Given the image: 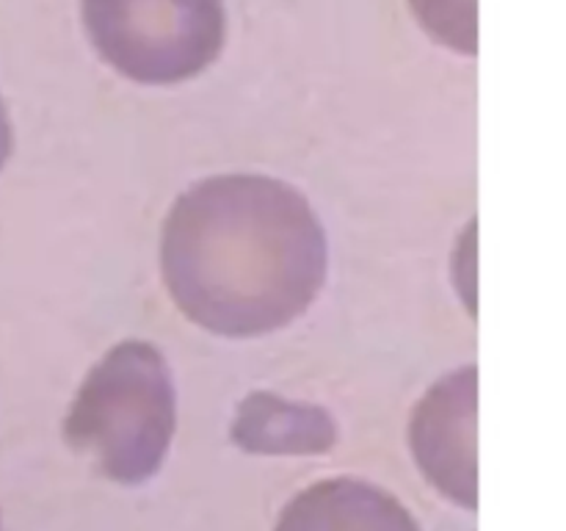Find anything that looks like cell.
Returning a JSON list of instances; mask_svg holds the SVG:
<instances>
[{
	"instance_id": "cell-1",
	"label": "cell",
	"mask_w": 566,
	"mask_h": 531,
	"mask_svg": "<svg viewBox=\"0 0 566 531\" xmlns=\"http://www.w3.org/2000/svg\"><path fill=\"white\" fill-rule=\"evenodd\" d=\"M160 274L199 330L263 337L302 319L324 291L329 238L310 199L269 175H213L166 214Z\"/></svg>"
},
{
	"instance_id": "cell-3",
	"label": "cell",
	"mask_w": 566,
	"mask_h": 531,
	"mask_svg": "<svg viewBox=\"0 0 566 531\" xmlns=\"http://www.w3.org/2000/svg\"><path fill=\"white\" fill-rule=\"evenodd\" d=\"M94 53L142 86L202 75L224 50V0H81Z\"/></svg>"
},
{
	"instance_id": "cell-2",
	"label": "cell",
	"mask_w": 566,
	"mask_h": 531,
	"mask_svg": "<svg viewBox=\"0 0 566 531\" xmlns=\"http://www.w3.org/2000/svg\"><path fill=\"white\" fill-rule=\"evenodd\" d=\"M177 429V391L155 343L111 346L77 387L64 420L72 451L119 487H138L166 462Z\"/></svg>"
},
{
	"instance_id": "cell-7",
	"label": "cell",
	"mask_w": 566,
	"mask_h": 531,
	"mask_svg": "<svg viewBox=\"0 0 566 531\" xmlns=\"http://www.w3.org/2000/svg\"><path fill=\"white\" fill-rule=\"evenodd\" d=\"M420 25L453 53H479L475 0H409Z\"/></svg>"
},
{
	"instance_id": "cell-6",
	"label": "cell",
	"mask_w": 566,
	"mask_h": 531,
	"mask_svg": "<svg viewBox=\"0 0 566 531\" xmlns=\"http://www.w3.org/2000/svg\"><path fill=\"white\" fill-rule=\"evenodd\" d=\"M232 440L249 454L310 457L332 451L337 426L326 409L313 404H291L271 393H254L238 407Z\"/></svg>"
},
{
	"instance_id": "cell-5",
	"label": "cell",
	"mask_w": 566,
	"mask_h": 531,
	"mask_svg": "<svg viewBox=\"0 0 566 531\" xmlns=\"http://www.w3.org/2000/svg\"><path fill=\"white\" fill-rule=\"evenodd\" d=\"M274 531H420L407 503L357 476L313 481L285 503Z\"/></svg>"
},
{
	"instance_id": "cell-9",
	"label": "cell",
	"mask_w": 566,
	"mask_h": 531,
	"mask_svg": "<svg viewBox=\"0 0 566 531\" xmlns=\"http://www.w3.org/2000/svg\"><path fill=\"white\" fill-rule=\"evenodd\" d=\"M0 531H3V518H0Z\"/></svg>"
},
{
	"instance_id": "cell-4",
	"label": "cell",
	"mask_w": 566,
	"mask_h": 531,
	"mask_svg": "<svg viewBox=\"0 0 566 531\" xmlns=\"http://www.w3.org/2000/svg\"><path fill=\"white\" fill-rule=\"evenodd\" d=\"M479 368L464 365L429 387L409 420V448L423 479L457 507L479 509Z\"/></svg>"
},
{
	"instance_id": "cell-8",
	"label": "cell",
	"mask_w": 566,
	"mask_h": 531,
	"mask_svg": "<svg viewBox=\"0 0 566 531\" xmlns=\"http://www.w3.org/2000/svg\"><path fill=\"white\" fill-rule=\"evenodd\" d=\"M11 149H14V127H11L9 108H6L3 97H0V171L9 164Z\"/></svg>"
}]
</instances>
